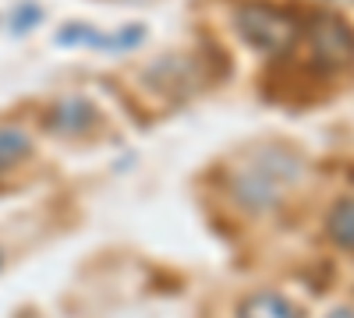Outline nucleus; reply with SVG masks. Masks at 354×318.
<instances>
[{"label": "nucleus", "mask_w": 354, "mask_h": 318, "mask_svg": "<svg viewBox=\"0 0 354 318\" xmlns=\"http://www.w3.org/2000/svg\"><path fill=\"white\" fill-rule=\"evenodd\" d=\"M298 177H301V159L280 146H270L234 173V198L255 212L277 209L280 198L290 191V184Z\"/></svg>", "instance_id": "nucleus-1"}, {"label": "nucleus", "mask_w": 354, "mask_h": 318, "mask_svg": "<svg viewBox=\"0 0 354 318\" xmlns=\"http://www.w3.org/2000/svg\"><path fill=\"white\" fill-rule=\"evenodd\" d=\"M238 36L262 53H283L301 36V25L283 8L266 4V0H252V4L238 8Z\"/></svg>", "instance_id": "nucleus-2"}, {"label": "nucleus", "mask_w": 354, "mask_h": 318, "mask_svg": "<svg viewBox=\"0 0 354 318\" xmlns=\"http://www.w3.org/2000/svg\"><path fill=\"white\" fill-rule=\"evenodd\" d=\"M305 39L319 61L330 68L354 61V28L340 14H312L305 21Z\"/></svg>", "instance_id": "nucleus-3"}, {"label": "nucleus", "mask_w": 354, "mask_h": 318, "mask_svg": "<svg viewBox=\"0 0 354 318\" xmlns=\"http://www.w3.org/2000/svg\"><path fill=\"white\" fill-rule=\"evenodd\" d=\"M100 124V110L88 103L85 96H68L57 99L46 113V128L53 135H88Z\"/></svg>", "instance_id": "nucleus-4"}, {"label": "nucleus", "mask_w": 354, "mask_h": 318, "mask_svg": "<svg viewBox=\"0 0 354 318\" xmlns=\"http://www.w3.org/2000/svg\"><path fill=\"white\" fill-rule=\"evenodd\" d=\"M145 39V25H131V28H121V32L113 36H100L96 28L88 25H64L61 32H57V43L61 46H93V50H131Z\"/></svg>", "instance_id": "nucleus-5"}, {"label": "nucleus", "mask_w": 354, "mask_h": 318, "mask_svg": "<svg viewBox=\"0 0 354 318\" xmlns=\"http://www.w3.org/2000/svg\"><path fill=\"white\" fill-rule=\"evenodd\" d=\"M32 156V135L18 124H0V173L15 170Z\"/></svg>", "instance_id": "nucleus-6"}, {"label": "nucleus", "mask_w": 354, "mask_h": 318, "mask_svg": "<svg viewBox=\"0 0 354 318\" xmlns=\"http://www.w3.org/2000/svg\"><path fill=\"white\" fill-rule=\"evenodd\" d=\"M238 318H301V311L280 294H255V297L241 301Z\"/></svg>", "instance_id": "nucleus-7"}, {"label": "nucleus", "mask_w": 354, "mask_h": 318, "mask_svg": "<svg viewBox=\"0 0 354 318\" xmlns=\"http://www.w3.org/2000/svg\"><path fill=\"white\" fill-rule=\"evenodd\" d=\"M326 234L333 244H340L344 251H354V195L340 198L326 216Z\"/></svg>", "instance_id": "nucleus-8"}, {"label": "nucleus", "mask_w": 354, "mask_h": 318, "mask_svg": "<svg viewBox=\"0 0 354 318\" xmlns=\"http://www.w3.org/2000/svg\"><path fill=\"white\" fill-rule=\"evenodd\" d=\"M43 18V11L39 8H32V4H25L21 11H18V21H15V32H25V28H32L36 21Z\"/></svg>", "instance_id": "nucleus-9"}, {"label": "nucleus", "mask_w": 354, "mask_h": 318, "mask_svg": "<svg viewBox=\"0 0 354 318\" xmlns=\"http://www.w3.org/2000/svg\"><path fill=\"white\" fill-rule=\"evenodd\" d=\"M330 318H354V311H344V308H340V311H333Z\"/></svg>", "instance_id": "nucleus-10"}, {"label": "nucleus", "mask_w": 354, "mask_h": 318, "mask_svg": "<svg viewBox=\"0 0 354 318\" xmlns=\"http://www.w3.org/2000/svg\"><path fill=\"white\" fill-rule=\"evenodd\" d=\"M0 266H4V255H0Z\"/></svg>", "instance_id": "nucleus-11"}]
</instances>
